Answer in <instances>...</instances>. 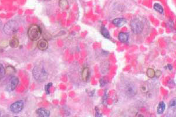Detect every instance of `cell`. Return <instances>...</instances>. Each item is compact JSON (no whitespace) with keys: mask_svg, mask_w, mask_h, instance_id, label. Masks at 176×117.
<instances>
[{"mask_svg":"<svg viewBox=\"0 0 176 117\" xmlns=\"http://www.w3.org/2000/svg\"><path fill=\"white\" fill-rule=\"evenodd\" d=\"M32 74L34 77L37 81L40 82H45L48 78V73L44 68L40 66L34 67L32 70Z\"/></svg>","mask_w":176,"mask_h":117,"instance_id":"1","label":"cell"},{"mask_svg":"<svg viewBox=\"0 0 176 117\" xmlns=\"http://www.w3.org/2000/svg\"><path fill=\"white\" fill-rule=\"evenodd\" d=\"M41 35L40 27L37 25H32L28 31V36L32 41H37Z\"/></svg>","mask_w":176,"mask_h":117,"instance_id":"2","label":"cell"},{"mask_svg":"<svg viewBox=\"0 0 176 117\" xmlns=\"http://www.w3.org/2000/svg\"><path fill=\"white\" fill-rule=\"evenodd\" d=\"M18 29V25L15 21L11 20L8 21L4 27V32L8 35H12L15 34Z\"/></svg>","mask_w":176,"mask_h":117,"instance_id":"3","label":"cell"},{"mask_svg":"<svg viewBox=\"0 0 176 117\" xmlns=\"http://www.w3.org/2000/svg\"><path fill=\"white\" fill-rule=\"evenodd\" d=\"M130 26L132 31L135 34H140L143 32L144 26L142 22L139 19H133L131 21Z\"/></svg>","mask_w":176,"mask_h":117,"instance_id":"4","label":"cell"},{"mask_svg":"<svg viewBox=\"0 0 176 117\" xmlns=\"http://www.w3.org/2000/svg\"><path fill=\"white\" fill-rule=\"evenodd\" d=\"M124 92L128 97H132L137 94V88L132 82H127L124 87Z\"/></svg>","mask_w":176,"mask_h":117,"instance_id":"5","label":"cell"},{"mask_svg":"<svg viewBox=\"0 0 176 117\" xmlns=\"http://www.w3.org/2000/svg\"><path fill=\"white\" fill-rule=\"evenodd\" d=\"M19 83V80L18 79V77L16 76H12L10 79L9 80V82L7 85V88L6 89L8 91L11 92L14 91L17 86L18 85Z\"/></svg>","mask_w":176,"mask_h":117,"instance_id":"6","label":"cell"},{"mask_svg":"<svg viewBox=\"0 0 176 117\" xmlns=\"http://www.w3.org/2000/svg\"><path fill=\"white\" fill-rule=\"evenodd\" d=\"M24 106V103L22 100H19L13 103L10 106V110L13 113H18L21 112Z\"/></svg>","mask_w":176,"mask_h":117,"instance_id":"7","label":"cell"},{"mask_svg":"<svg viewBox=\"0 0 176 117\" xmlns=\"http://www.w3.org/2000/svg\"><path fill=\"white\" fill-rule=\"evenodd\" d=\"M37 46L39 49L41 51H45L48 47V42L46 39H42L40 41H39L37 43Z\"/></svg>","mask_w":176,"mask_h":117,"instance_id":"8","label":"cell"},{"mask_svg":"<svg viewBox=\"0 0 176 117\" xmlns=\"http://www.w3.org/2000/svg\"><path fill=\"white\" fill-rule=\"evenodd\" d=\"M129 35L128 32H121L118 35L119 40L122 43H126L129 40Z\"/></svg>","mask_w":176,"mask_h":117,"instance_id":"9","label":"cell"},{"mask_svg":"<svg viewBox=\"0 0 176 117\" xmlns=\"http://www.w3.org/2000/svg\"><path fill=\"white\" fill-rule=\"evenodd\" d=\"M90 77V69L88 67H85L82 72V78L84 82H87Z\"/></svg>","mask_w":176,"mask_h":117,"instance_id":"10","label":"cell"},{"mask_svg":"<svg viewBox=\"0 0 176 117\" xmlns=\"http://www.w3.org/2000/svg\"><path fill=\"white\" fill-rule=\"evenodd\" d=\"M36 112L38 115L40 116H42V117H48L50 115V112L48 110H46L43 108H38L36 111Z\"/></svg>","mask_w":176,"mask_h":117,"instance_id":"11","label":"cell"},{"mask_svg":"<svg viewBox=\"0 0 176 117\" xmlns=\"http://www.w3.org/2000/svg\"><path fill=\"white\" fill-rule=\"evenodd\" d=\"M127 22V21L124 18H115L114 20L112 21V23L117 27H121L123 26Z\"/></svg>","mask_w":176,"mask_h":117,"instance_id":"12","label":"cell"},{"mask_svg":"<svg viewBox=\"0 0 176 117\" xmlns=\"http://www.w3.org/2000/svg\"><path fill=\"white\" fill-rule=\"evenodd\" d=\"M165 108H166V105H165V104L164 103V102H163V101L160 102L159 105H158L157 108V113L159 114H163L164 112Z\"/></svg>","mask_w":176,"mask_h":117,"instance_id":"13","label":"cell"},{"mask_svg":"<svg viewBox=\"0 0 176 117\" xmlns=\"http://www.w3.org/2000/svg\"><path fill=\"white\" fill-rule=\"evenodd\" d=\"M101 32L102 34V35L106 39H110L111 38L110 35L109 34V32L108 31V30L105 27V26H102L101 29Z\"/></svg>","mask_w":176,"mask_h":117,"instance_id":"14","label":"cell"},{"mask_svg":"<svg viewBox=\"0 0 176 117\" xmlns=\"http://www.w3.org/2000/svg\"><path fill=\"white\" fill-rule=\"evenodd\" d=\"M153 8L155 9V11L160 14H163L164 12V8L162 5L159 3H155L153 5Z\"/></svg>","mask_w":176,"mask_h":117,"instance_id":"15","label":"cell"},{"mask_svg":"<svg viewBox=\"0 0 176 117\" xmlns=\"http://www.w3.org/2000/svg\"><path fill=\"white\" fill-rule=\"evenodd\" d=\"M9 44L10 47H11L12 48H17L19 45V41L18 39L14 37L10 41H9Z\"/></svg>","mask_w":176,"mask_h":117,"instance_id":"16","label":"cell"},{"mask_svg":"<svg viewBox=\"0 0 176 117\" xmlns=\"http://www.w3.org/2000/svg\"><path fill=\"white\" fill-rule=\"evenodd\" d=\"M59 5H60V8L62 9H67L68 6H69V4H68L67 0H60V2H59Z\"/></svg>","mask_w":176,"mask_h":117,"instance_id":"17","label":"cell"},{"mask_svg":"<svg viewBox=\"0 0 176 117\" xmlns=\"http://www.w3.org/2000/svg\"><path fill=\"white\" fill-rule=\"evenodd\" d=\"M6 73L9 75L13 74L14 73H15V68L11 66H8V67H7L6 69H5V73Z\"/></svg>","mask_w":176,"mask_h":117,"instance_id":"18","label":"cell"},{"mask_svg":"<svg viewBox=\"0 0 176 117\" xmlns=\"http://www.w3.org/2000/svg\"><path fill=\"white\" fill-rule=\"evenodd\" d=\"M155 72L154 69H152V68H149V69L147 70L146 74L149 78H153L154 77H155Z\"/></svg>","mask_w":176,"mask_h":117,"instance_id":"19","label":"cell"},{"mask_svg":"<svg viewBox=\"0 0 176 117\" xmlns=\"http://www.w3.org/2000/svg\"><path fill=\"white\" fill-rule=\"evenodd\" d=\"M5 74V69L4 66L0 63V80H1Z\"/></svg>","mask_w":176,"mask_h":117,"instance_id":"20","label":"cell"},{"mask_svg":"<svg viewBox=\"0 0 176 117\" xmlns=\"http://www.w3.org/2000/svg\"><path fill=\"white\" fill-rule=\"evenodd\" d=\"M52 86V83H48V84H46L45 87V92L46 93V94H50V88Z\"/></svg>","mask_w":176,"mask_h":117,"instance_id":"21","label":"cell"},{"mask_svg":"<svg viewBox=\"0 0 176 117\" xmlns=\"http://www.w3.org/2000/svg\"><path fill=\"white\" fill-rule=\"evenodd\" d=\"M170 106L171 107H173V106H175V99H173L170 102Z\"/></svg>","mask_w":176,"mask_h":117,"instance_id":"22","label":"cell"},{"mask_svg":"<svg viewBox=\"0 0 176 117\" xmlns=\"http://www.w3.org/2000/svg\"><path fill=\"white\" fill-rule=\"evenodd\" d=\"M161 72H160L159 70H157L156 72H155V76H157V77H159L161 74Z\"/></svg>","mask_w":176,"mask_h":117,"instance_id":"23","label":"cell"},{"mask_svg":"<svg viewBox=\"0 0 176 117\" xmlns=\"http://www.w3.org/2000/svg\"><path fill=\"white\" fill-rule=\"evenodd\" d=\"M167 67H168V69H169V70H172V66H171V65L168 64V65H167Z\"/></svg>","mask_w":176,"mask_h":117,"instance_id":"24","label":"cell"},{"mask_svg":"<svg viewBox=\"0 0 176 117\" xmlns=\"http://www.w3.org/2000/svg\"><path fill=\"white\" fill-rule=\"evenodd\" d=\"M2 25V21L0 20V27H1V26Z\"/></svg>","mask_w":176,"mask_h":117,"instance_id":"25","label":"cell"},{"mask_svg":"<svg viewBox=\"0 0 176 117\" xmlns=\"http://www.w3.org/2000/svg\"><path fill=\"white\" fill-rule=\"evenodd\" d=\"M0 116H1V113H0Z\"/></svg>","mask_w":176,"mask_h":117,"instance_id":"26","label":"cell"},{"mask_svg":"<svg viewBox=\"0 0 176 117\" xmlns=\"http://www.w3.org/2000/svg\"><path fill=\"white\" fill-rule=\"evenodd\" d=\"M45 1H47V0H45Z\"/></svg>","mask_w":176,"mask_h":117,"instance_id":"27","label":"cell"}]
</instances>
